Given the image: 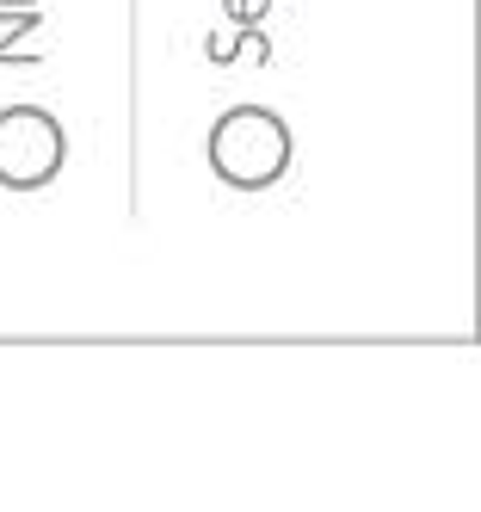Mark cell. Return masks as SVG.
I'll return each mask as SVG.
<instances>
[{
	"mask_svg": "<svg viewBox=\"0 0 481 512\" xmlns=\"http://www.w3.org/2000/svg\"><path fill=\"white\" fill-rule=\"evenodd\" d=\"M204 56L216 68H235V62L259 68V62L272 56V38H266V25H222V31H210V38H204Z\"/></svg>",
	"mask_w": 481,
	"mask_h": 512,
	"instance_id": "obj_3",
	"label": "cell"
},
{
	"mask_svg": "<svg viewBox=\"0 0 481 512\" xmlns=\"http://www.w3.org/2000/svg\"><path fill=\"white\" fill-rule=\"evenodd\" d=\"M296 161V136L272 105H229L210 130V167L222 186L235 192H266L290 173Z\"/></svg>",
	"mask_w": 481,
	"mask_h": 512,
	"instance_id": "obj_1",
	"label": "cell"
},
{
	"mask_svg": "<svg viewBox=\"0 0 481 512\" xmlns=\"http://www.w3.org/2000/svg\"><path fill=\"white\" fill-rule=\"evenodd\" d=\"M19 7H44V0H0V13H19Z\"/></svg>",
	"mask_w": 481,
	"mask_h": 512,
	"instance_id": "obj_6",
	"label": "cell"
},
{
	"mask_svg": "<svg viewBox=\"0 0 481 512\" xmlns=\"http://www.w3.org/2000/svg\"><path fill=\"white\" fill-rule=\"evenodd\" d=\"M37 25H44V7H19V13L0 19V68H37V62H44V56L25 44Z\"/></svg>",
	"mask_w": 481,
	"mask_h": 512,
	"instance_id": "obj_4",
	"label": "cell"
},
{
	"mask_svg": "<svg viewBox=\"0 0 481 512\" xmlns=\"http://www.w3.org/2000/svg\"><path fill=\"white\" fill-rule=\"evenodd\" d=\"M68 161V136L44 105H7L0 112V186L44 192Z\"/></svg>",
	"mask_w": 481,
	"mask_h": 512,
	"instance_id": "obj_2",
	"label": "cell"
},
{
	"mask_svg": "<svg viewBox=\"0 0 481 512\" xmlns=\"http://www.w3.org/2000/svg\"><path fill=\"white\" fill-rule=\"evenodd\" d=\"M266 13H272V0H222L229 25H266Z\"/></svg>",
	"mask_w": 481,
	"mask_h": 512,
	"instance_id": "obj_5",
	"label": "cell"
}]
</instances>
